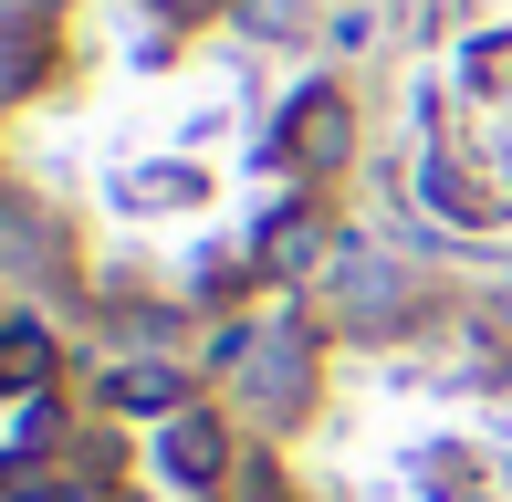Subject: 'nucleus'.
<instances>
[{
  "label": "nucleus",
  "mask_w": 512,
  "mask_h": 502,
  "mask_svg": "<svg viewBox=\"0 0 512 502\" xmlns=\"http://www.w3.org/2000/svg\"><path fill=\"white\" fill-rule=\"evenodd\" d=\"M53 387V335L42 325H0V398H32Z\"/></svg>",
  "instance_id": "7"
},
{
  "label": "nucleus",
  "mask_w": 512,
  "mask_h": 502,
  "mask_svg": "<svg viewBox=\"0 0 512 502\" xmlns=\"http://www.w3.org/2000/svg\"><path fill=\"white\" fill-rule=\"evenodd\" d=\"M168 11H209V0H168Z\"/></svg>",
  "instance_id": "10"
},
{
  "label": "nucleus",
  "mask_w": 512,
  "mask_h": 502,
  "mask_svg": "<svg viewBox=\"0 0 512 502\" xmlns=\"http://www.w3.org/2000/svg\"><path fill=\"white\" fill-rule=\"evenodd\" d=\"M105 398L136 408V419H178V408H189V377H178V367H115Z\"/></svg>",
  "instance_id": "6"
},
{
  "label": "nucleus",
  "mask_w": 512,
  "mask_h": 502,
  "mask_svg": "<svg viewBox=\"0 0 512 502\" xmlns=\"http://www.w3.org/2000/svg\"><path fill=\"white\" fill-rule=\"evenodd\" d=\"M345 136H356L345 95H324V84H314V95L283 116V157H293V168H335V157H345Z\"/></svg>",
  "instance_id": "4"
},
{
  "label": "nucleus",
  "mask_w": 512,
  "mask_h": 502,
  "mask_svg": "<svg viewBox=\"0 0 512 502\" xmlns=\"http://www.w3.org/2000/svg\"><path fill=\"white\" fill-rule=\"evenodd\" d=\"M418 189H429L439 210L460 220V231H502V189H492V178H471L450 147H429V157H418Z\"/></svg>",
  "instance_id": "2"
},
{
  "label": "nucleus",
  "mask_w": 512,
  "mask_h": 502,
  "mask_svg": "<svg viewBox=\"0 0 512 502\" xmlns=\"http://www.w3.org/2000/svg\"><path fill=\"white\" fill-rule=\"evenodd\" d=\"M157 471H168L178 492H209L230 471V429L209 419V408H178V419H157Z\"/></svg>",
  "instance_id": "1"
},
{
  "label": "nucleus",
  "mask_w": 512,
  "mask_h": 502,
  "mask_svg": "<svg viewBox=\"0 0 512 502\" xmlns=\"http://www.w3.org/2000/svg\"><path fill=\"white\" fill-rule=\"evenodd\" d=\"M21 53H32V21H0V95H21V74H32Z\"/></svg>",
  "instance_id": "8"
},
{
  "label": "nucleus",
  "mask_w": 512,
  "mask_h": 502,
  "mask_svg": "<svg viewBox=\"0 0 512 502\" xmlns=\"http://www.w3.org/2000/svg\"><path fill=\"white\" fill-rule=\"evenodd\" d=\"M241 21H251V32H293V21H304V0H241Z\"/></svg>",
  "instance_id": "9"
},
{
  "label": "nucleus",
  "mask_w": 512,
  "mask_h": 502,
  "mask_svg": "<svg viewBox=\"0 0 512 502\" xmlns=\"http://www.w3.org/2000/svg\"><path fill=\"white\" fill-rule=\"evenodd\" d=\"M324 304H335L345 325H387V314H408V272H387V262H335V272H324Z\"/></svg>",
  "instance_id": "3"
},
{
  "label": "nucleus",
  "mask_w": 512,
  "mask_h": 502,
  "mask_svg": "<svg viewBox=\"0 0 512 502\" xmlns=\"http://www.w3.org/2000/svg\"><path fill=\"white\" fill-rule=\"evenodd\" d=\"M241 387H251V408H262V419H293V408H304V346H293V335H251V356H241Z\"/></svg>",
  "instance_id": "5"
}]
</instances>
